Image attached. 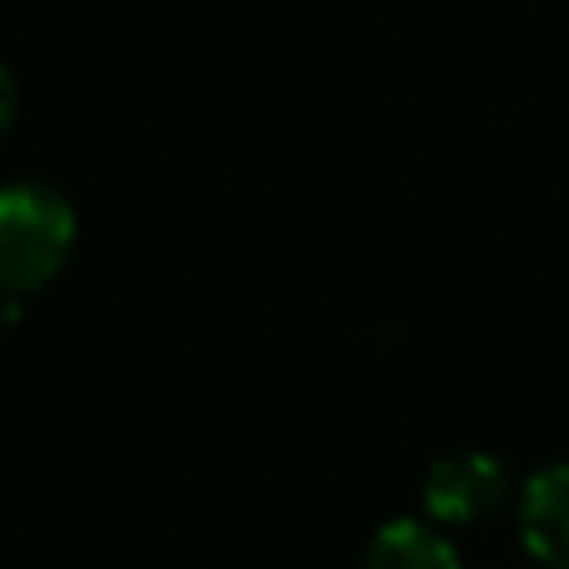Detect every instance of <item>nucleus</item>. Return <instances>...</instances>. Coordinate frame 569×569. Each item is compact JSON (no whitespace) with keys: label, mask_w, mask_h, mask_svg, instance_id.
Here are the masks:
<instances>
[{"label":"nucleus","mask_w":569,"mask_h":569,"mask_svg":"<svg viewBox=\"0 0 569 569\" xmlns=\"http://www.w3.org/2000/svg\"><path fill=\"white\" fill-rule=\"evenodd\" d=\"M80 220L66 190L50 180H10L0 186V295L30 300L76 256Z\"/></svg>","instance_id":"1"},{"label":"nucleus","mask_w":569,"mask_h":569,"mask_svg":"<svg viewBox=\"0 0 569 569\" xmlns=\"http://www.w3.org/2000/svg\"><path fill=\"white\" fill-rule=\"evenodd\" d=\"M510 495V475L485 450H450L425 475V520L440 530H470L490 520Z\"/></svg>","instance_id":"2"},{"label":"nucleus","mask_w":569,"mask_h":569,"mask_svg":"<svg viewBox=\"0 0 569 569\" xmlns=\"http://www.w3.org/2000/svg\"><path fill=\"white\" fill-rule=\"evenodd\" d=\"M520 545L535 565L569 569V460L535 470L520 485Z\"/></svg>","instance_id":"3"},{"label":"nucleus","mask_w":569,"mask_h":569,"mask_svg":"<svg viewBox=\"0 0 569 569\" xmlns=\"http://www.w3.org/2000/svg\"><path fill=\"white\" fill-rule=\"evenodd\" d=\"M365 569H465V560L450 530H440L435 520L400 515V520L380 525L375 540L365 545Z\"/></svg>","instance_id":"4"},{"label":"nucleus","mask_w":569,"mask_h":569,"mask_svg":"<svg viewBox=\"0 0 569 569\" xmlns=\"http://www.w3.org/2000/svg\"><path fill=\"white\" fill-rule=\"evenodd\" d=\"M20 116V86H16V70L0 60V140L10 136V126H16Z\"/></svg>","instance_id":"5"}]
</instances>
